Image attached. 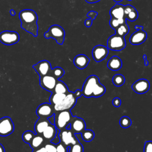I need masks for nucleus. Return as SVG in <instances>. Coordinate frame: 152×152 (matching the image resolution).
Masks as SVG:
<instances>
[{
    "mask_svg": "<svg viewBox=\"0 0 152 152\" xmlns=\"http://www.w3.org/2000/svg\"><path fill=\"white\" fill-rule=\"evenodd\" d=\"M18 16L21 21V27L33 36L37 37L39 27L36 12L33 10L25 9L20 12Z\"/></svg>",
    "mask_w": 152,
    "mask_h": 152,
    "instance_id": "obj_1",
    "label": "nucleus"
},
{
    "mask_svg": "<svg viewBox=\"0 0 152 152\" xmlns=\"http://www.w3.org/2000/svg\"><path fill=\"white\" fill-rule=\"evenodd\" d=\"M105 91L104 86L100 84L99 77L95 75H91L86 80L81 90L82 95L87 98L100 97Z\"/></svg>",
    "mask_w": 152,
    "mask_h": 152,
    "instance_id": "obj_2",
    "label": "nucleus"
},
{
    "mask_svg": "<svg viewBox=\"0 0 152 152\" xmlns=\"http://www.w3.org/2000/svg\"><path fill=\"white\" fill-rule=\"evenodd\" d=\"M82 95L81 90H77L74 93L68 91L64 99L59 104L53 106L55 112L71 110L76 104L77 100Z\"/></svg>",
    "mask_w": 152,
    "mask_h": 152,
    "instance_id": "obj_3",
    "label": "nucleus"
},
{
    "mask_svg": "<svg viewBox=\"0 0 152 152\" xmlns=\"http://www.w3.org/2000/svg\"><path fill=\"white\" fill-rule=\"evenodd\" d=\"M55 125L59 131L65 129L68 124L71 123L72 119V115L70 110H65L55 112Z\"/></svg>",
    "mask_w": 152,
    "mask_h": 152,
    "instance_id": "obj_4",
    "label": "nucleus"
},
{
    "mask_svg": "<svg viewBox=\"0 0 152 152\" xmlns=\"http://www.w3.org/2000/svg\"><path fill=\"white\" fill-rule=\"evenodd\" d=\"M65 32L64 29L60 26L54 24L51 26L48 30L44 33L46 39H53L59 45H62L65 39Z\"/></svg>",
    "mask_w": 152,
    "mask_h": 152,
    "instance_id": "obj_5",
    "label": "nucleus"
},
{
    "mask_svg": "<svg viewBox=\"0 0 152 152\" xmlns=\"http://www.w3.org/2000/svg\"><path fill=\"white\" fill-rule=\"evenodd\" d=\"M126 47V42L122 36L116 34L110 36L107 40V48L112 50L120 51Z\"/></svg>",
    "mask_w": 152,
    "mask_h": 152,
    "instance_id": "obj_6",
    "label": "nucleus"
},
{
    "mask_svg": "<svg viewBox=\"0 0 152 152\" xmlns=\"http://www.w3.org/2000/svg\"><path fill=\"white\" fill-rule=\"evenodd\" d=\"M75 135V134H74L71 129L65 128L61 130L59 132L60 142L67 147L74 145L79 142Z\"/></svg>",
    "mask_w": 152,
    "mask_h": 152,
    "instance_id": "obj_7",
    "label": "nucleus"
},
{
    "mask_svg": "<svg viewBox=\"0 0 152 152\" xmlns=\"http://www.w3.org/2000/svg\"><path fill=\"white\" fill-rule=\"evenodd\" d=\"M20 40V35L14 31L5 30L0 33V42L5 45H12Z\"/></svg>",
    "mask_w": 152,
    "mask_h": 152,
    "instance_id": "obj_8",
    "label": "nucleus"
},
{
    "mask_svg": "<svg viewBox=\"0 0 152 152\" xmlns=\"http://www.w3.org/2000/svg\"><path fill=\"white\" fill-rule=\"evenodd\" d=\"M14 131V125L8 116H4L0 119V136L7 137L11 134Z\"/></svg>",
    "mask_w": 152,
    "mask_h": 152,
    "instance_id": "obj_9",
    "label": "nucleus"
},
{
    "mask_svg": "<svg viewBox=\"0 0 152 152\" xmlns=\"http://www.w3.org/2000/svg\"><path fill=\"white\" fill-rule=\"evenodd\" d=\"M36 113L39 118H48L55 114V110L53 106L50 103H43L37 107Z\"/></svg>",
    "mask_w": 152,
    "mask_h": 152,
    "instance_id": "obj_10",
    "label": "nucleus"
},
{
    "mask_svg": "<svg viewBox=\"0 0 152 152\" xmlns=\"http://www.w3.org/2000/svg\"><path fill=\"white\" fill-rule=\"evenodd\" d=\"M57 80L58 79L55 78L50 74L42 76L40 77V85L42 88L52 93L53 91Z\"/></svg>",
    "mask_w": 152,
    "mask_h": 152,
    "instance_id": "obj_11",
    "label": "nucleus"
},
{
    "mask_svg": "<svg viewBox=\"0 0 152 152\" xmlns=\"http://www.w3.org/2000/svg\"><path fill=\"white\" fill-rule=\"evenodd\" d=\"M109 53V49L101 45L94 46L92 50V56L96 62H100L104 60Z\"/></svg>",
    "mask_w": 152,
    "mask_h": 152,
    "instance_id": "obj_12",
    "label": "nucleus"
},
{
    "mask_svg": "<svg viewBox=\"0 0 152 152\" xmlns=\"http://www.w3.org/2000/svg\"><path fill=\"white\" fill-rule=\"evenodd\" d=\"M33 68L40 77L50 74L52 68L50 63L47 60H42L33 65Z\"/></svg>",
    "mask_w": 152,
    "mask_h": 152,
    "instance_id": "obj_13",
    "label": "nucleus"
},
{
    "mask_svg": "<svg viewBox=\"0 0 152 152\" xmlns=\"http://www.w3.org/2000/svg\"><path fill=\"white\" fill-rule=\"evenodd\" d=\"M150 87L149 81L144 78L138 80L132 85V88L137 94H144L147 93Z\"/></svg>",
    "mask_w": 152,
    "mask_h": 152,
    "instance_id": "obj_14",
    "label": "nucleus"
},
{
    "mask_svg": "<svg viewBox=\"0 0 152 152\" xmlns=\"http://www.w3.org/2000/svg\"><path fill=\"white\" fill-rule=\"evenodd\" d=\"M71 129L74 134H81L86 129V123L83 119L73 116L71 121Z\"/></svg>",
    "mask_w": 152,
    "mask_h": 152,
    "instance_id": "obj_15",
    "label": "nucleus"
},
{
    "mask_svg": "<svg viewBox=\"0 0 152 152\" xmlns=\"http://www.w3.org/2000/svg\"><path fill=\"white\" fill-rule=\"evenodd\" d=\"M147 38V34L146 31L143 30H137L133 33L130 36L129 41L131 44L133 45H138L144 43Z\"/></svg>",
    "mask_w": 152,
    "mask_h": 152,
    "instance_id": "obj_16",
    "label": "nucleus"
},
{
    "mask_svg": "<svg viewBox=\"0 0 152 152\" xmlns=\"http://www.w3.org/2000/svg\"><path fill=\"white\" fill-rule=\"evenodd\" d=\"M90 59L84 54H80L77 55L73 61L75 66L80 69H84L88 64Z\"/></svg>",
    "mask_w": 152,
    "mask_h": 152,
    "instance_id": "obj_17",
    "label": "nucleus"
},
{
    "mask_svg": "<svg viewBox=\"0 0 152 152\" xmlns=\"http://www.w3.org/2000/svg\"><path fill=\"white\" fill-rule=\"evenodd\" d=\"M124 14L126 20L130 21H135L138 17V13L137 10L131 5H125Z\"/></svg>",
    "mask_w": 152,
    "mask_h": 152,
    "instance_id": "obj_18",
    "label": "nucleus"
},
{
    "mask_svg": "<svg viewBox=\"0 0 152 152\" xmlns=\"http://www.w3.org/2000/svg\"><path fill=\"white\" fill-rule=\"evenodd\" d=\"M125 5L116 4L110 10V15L111 18H125L124 14Z\"/></svg>",
    "mask_w": 152,
    "mask_h": 152,
    "instance_id": "obj_19",
    "label": "nucleus"
},
{
    "mask_svg": "<svg viewBox=\"0 0 152 152\" xmlns=\"http://www.w3.org/2000/svg\"><path fill=\"white\" fill-rule=\"evenodd\" d=\"M57 132V128L55 125L53 124H50L43 131L42 134V135L44 138V139L46 141H51L53 138L55 137Z\"/></svg>",
    "mask_w": 152,
    "mask_h": 152,
    "instance_id": "obj_20",
    "label": "nucleus"
},
{
    "mask_svg": "<svg viewBox=\"0 0 152 152\" xmlns=\"http://www.w3.org/2000/svg\"><path fill=\"white\" fill-rule=\"evenodd\" d=\"M48 118H39L34 124L35 133L37 134H42L43 131L50 124Z\"/></svg>",
    "mask_w": 152,
    "mask_h": 152,
    "instance_id": "obj_21",
    "label": "nucleus"
},
{
    "mask_svg": "<svg viewBox=\"0 0 152 152\" xmlns=\"http://www.w3.org/2000/svg\"><path fill=\"white\" fill-rule=\"evenodd\" d=\"M122 66V60L117 56H113L107 62V67L112 71H118Z\"/></svg>",
    "mask_w": 152,
    "mask_h": 152,
    "instance_id": "obj_22",
    "label": "nucleus"
},
{
    "mask_svg": "<svg viewBox=\"0 0 152 152\" xmlns=\"http://www.w3.org/2000/svg\"><path fill=\"white\" fill-rule=\"evenodd\" d=\"M44 141L45 139L41 134H36L32 138L29 145L33 150H34L42 147L44 143Z\"/></svg>",
    "mask_w": 152,
    "mask_h": 152,
    "instance_id": "obj_23",
    "label": "nucleus"
},
{
    "mask_svg": "<svg viewBox=\"0 0 152 152\" xmlns=\"http://www.w3.org/2000/svg\"><path fill=\"white\" fill-rule=\"evenodd\" d=\"M65 96H66V94L56 93L52 92L49 97L50 103L53 106L55 104H58L60 103L64 99Z\"/></svg>",
    "mask_w": 152,
    "mask_h": 152,
    "instance_id": "obj_24",
    "label": "nucleus"
},
{
    "mask_svg": "<svg viewBox=\"0 0 152 152\" xmlns=\"http://www.w3.org/2000/svg\"><path fill=\"white\" fill-rule=\"evenodd\" d=\"M68 91H69L68 89V87L66 85V84L62 81L57 80V81L55 84L53 92L56 93L66 94Z\"/></svg>",
    "mask_w": 152,
    "mask_h": 152,
    "instance_id": "obj_25",
    "label": "nucleus"
},
{
    "mask_svg": "<svg viewBox=\"0 0 152 152\" xmlns=\"http://www.w3.org/2000/svg\"><path fill=\"white\" fill-rule=\"evenodd\" d=\"M115 30V34H116L120 36L124 37L129 33V28L128 25L126 23L121 24V26L118 27Z\"/></svg>",
    "mask_w": 152,
    "mask_h": 152,
    "instance_id": "obj_26",
    "label": "nucleus"
},
{
    "mask_svg": "<svg viewBox=\"0 0 152 152\" xmlns=\"http://www.w3.org/2000/svg\"><path fill=\"white\" fill-rule=\"evenodd\" d=\"M126 23V20L125 18H111L109 21V25L111 28L115 30L118 27Z\"/></svg>",
    "mask_w": 152,
    "mask_h": 152,
    "instance_id": "obj_27",
    "label": "nucleus"
},
{
    "mask_svg": "<svg viewBox=\"0 0 152 152\" xmlns=\"http://www.w3.org/2000/svg\"><path fill=\"white\" fill-rule=\"evenodd\" d=\"M83 140L86 142H90L94 138V133L91 129H84L81 133Z\"/></svg>",
    "mask_w": 152,
    "mask_h": 152,
    "instance_id": "obj_28",
    "label": "nucleus"
},
{
    "mask_svg": "<svg viewBox=\"0 0 152 152\" xmlns=\"http://www.w3.org/2000/svg\"><path fill=\"white\" fill-rule=\"evenodd\" d=\"M125 77L122 74H116L112 78V82L115 86L119 87L125 83Z\"/></svg>",
    "mask_w": 152,
    "mask_h": 152,
    "instance_id": "obj_29",
    "label": "nucleus"
},
{
    "mask_svg": "<svg viewBox=\"0 0 152 152\" xmlns=\"http://www.w3.org/2000/svg\"><path fill=\"white\" fill-rule=\"evenodd\" d=\"M64 74H65L64 70L59 66H56V67L52 69L51 71L50 72V75L53 76L55 78H56L58 80L59 78H61L64 75Z\"/></svg>",
    "mask_w": 152,
    "mask_h": 152,
    "instance_id": "obj_30",
    "label": "nucleus"
},
{
    "mask_svg": "<svg viewBox=\"0 0 152 152\" xmlns=\"http://www.w3.org/2000/svg\"><path fill=\"white\" fill-rule=\"evenodd\" d=\"M35 134L36 133H34L31 131H29V130L26 131L25 132H24V133L22 135V139L24 142L29 144L32 138L35 135Z\"/></svg>",
    "mask_w": 152,
    "mask_h": 152,
    "instance_id": "obj_31",
    "label": "nucleus"
},
{
    "mask_svg": "<svg viewBox=\"0 0 152 152\" xmlns=\"http://www.w3.org/2000/svg\"><path fill=\"white\" fill-rule=\"evenodd\" d=\"M132 124L131 119L126 116H124L121 118L119 120L120 126L123 128H129Z\"/></svg>",
    "mask_w": 152,
    "mask_h": 152,
    "instance_id": "obj_32",
    "label": "nucleus"
},
{
    "mask_svg": "<svg viewBox=\"0 0 152 152\" xmlns=\"http://www.w3.org/2000/svg\"><path fill=\"white\" fill-rule=\"evenodd\" d=\"M84 148L82 144L78 142L77 143L71 145L69 147V152H83Z\"/></svg>",
    "mask_w": 152,
    "mask_h": 152,
    "instance_id": "obj_33",
    "label": "nucleus"
},
{
    "mask_svg": "<svg viewBox=\"0 0 152 152\" xmlns=\"http://www.w3.org/2000/svg\"><path fill=\"white\" fill-rule=\"evenodd\" d=\"M44 147L46 148L47 152H57L56 144L52 143L50 141H49L48 142L45 144Z\"/></svg>",
    "mask_w": 152,
    "mask_h": 152,
    "instance_id": "obj_34",
    "label": "nucleus"
},
{
    "mask_svg": "<svg viewBox=\"0 0 152 152\" xmlns=\"http://www.w3.org/2000/svg\"><path fill=\"white\" fill-rule=\"evenodd\" d=\"M56 151L57 152H68L69 147L66 146L61 142L56 144Z\"/></svg>",
    "mask_w": 152,
    "mask_h": 152,
    "instance_id": "obj_35",
    "label": "nucleus"
},
{
    "mask_svg": "<svg viewBox=\"0 0 152 152\" xmlns=\"http://www.w3.org/2000/svg\"><path fill=\"white\" fill-rule=\"evenodd\" d=\"M144 152H152V141H147L144 146Z\"/></svg>",
    "mask_w": 152,
    "mask_h": 152,
    "instance_id": "obj_36",
    "label": "nucleus"
},
{
    "mask_svg": "<svg viewBox=\"0 0 152 152\" xmlns=\"http://www.w3.org/2000/svg\"><path fill=\"white\" fill-rule=\"evenodd\" d=\"M112 104L116 107H119L121 104V100L119 97H115L112 100Z\"/></svg>",
    "mask_w": 152,
    "mask_h": 152,
    "instance_id": "obj_37",
    "label": "nucleus"
},
{
    "mask_svg": "<svg viewBox=\"0 0 152 152\" xmlns=\"http://www.w3.org/2000/svg\"><path fill=\"white\" fill-rule=\"evenodd\" d=\"M98 13L96 11H89L87 14V16L89 17L93 21L96 18V16L97 15Z\"/></svg>",
    "mask_w": 152,
    "mask_h": 152,
    "instance_id": "obj_38",
    "label": "nucleus"
},
{
    "mask_svg": "<svg viewBox=\"0 0 152 152\" xmlns=\"http://www.w3.org/2000/svg\"><path fill=\"white\" fill-rule=\"evenodd\" d=\"M59 130L57 129V132H56V134L55 135V137L53 138V139L50 141L52 142V143L53 144H58L60 142V139H59Z\"/></svg>",
    "mask_w": 152,
    "mask_h": 152,
    "instance_id": "obj_39",
    "label": "nucleus"
},
{
    "mask_svg": "<svg viewBox=\"0 0 152 152\" xmlns=\"http://www.w3.org/2000/svg\"><path fill=\"white\" fill-rule=\"evenodd\" d=\"M93 23V20L90 18L88 19H86L84 22V24L87 27H90L91 26Z\"/></svg>",
    "mask_w": 152,
    "mask_h": 152,
    "instance_id": "obj_40",
    "label": "nucleus"
},
{
    "mask_svg": "<svg viewBox=\"0 0 152 152\" xmlns=\"http://www.w3.org/2000/svg\"><path fill=\"white\" fill-rule=\"evenodd\" d=\"M31 152H47V151L44 146H42L40 148L33 150Z\"/></svg>",
    "mask_w": 152,
    "mask_h": 152,
    "instance_id": "obj_41",
    "label": "nucleus"
},
{
    "mask_svg": "<svg viewBox=\"0 0 152 152\" xmlns=\"http://www.w3.org/2000/svg\"><path fill=\"white\" fill-rule=\"evenodd\" d=\"M48 119L49 120V122H50L51 124H53V125L55 124V115H53L52 116L49 117V118H48Z\"/></svg>",
    "mask_w": 152,
    "mask_h": 152,
    "instance_id": "obj_42",
    "label": "nucleus"
},
{
    "mask_svg": "<svg viewBox=\"0 0 152 152\" xmlns=\"http://www.w3.org/2000/svg\"><path fill=\"white\" fill-rule=\"evenodd\" d=\"M143 59L144 61V65L145 66H148V61L147 59V55L145 54L143 55Z\"/></svg>",
    "mask_w": 152,
    "mask_h": 152,
    "instance_id": "obj_43",
    "label": "nucleus"
},
{
    "mask_svg": "<svg viewBox=\"0 0 152 152\" xmlns=\"http://www.w3.org/2000/svg\"><path fill=\"white\" fill-rule=\"evenodd\" d=\"M134 28L137 30H143V26H135L134 27Z\"/></svg>",
    "mask_w": 152,
    "mask_h": 152,
    "instance_id": "obj_44",
    "label": "nucleus"
},
{
    "mask_svg": "<svg viewBox=\"0 0 152 152\" xmlns=\"http://www.w3.org/2000/svg\"><path fill=\"white\" fill-rule=\"evenodd\" d=\"M100 1V0H86V1L88 3H96V2H97Z\"/></svg>",
    "mask_w": 152,
    "mask_h": 152,
    "instance_id": "obj_45",
    "label": "nucleus"
},
{
    "mask_svg": "<svg viewBox=\"0 0 152 152\" xmlns=\"http://www.w3.org/2000/svg\"><path fill=\"white\" fill-rule=\"evenodd\" d=\"M0 152H5V148H4V146L1 143H0Z\"/></svg>",
    "mask_w": 152,
    "mask_h": 152,
    "instance_id": "obj_46",
    "label": "nucleus"
},
{
    "mask_svg": "<svg viewBox=\"0 0 152 152\" xmlns=\"http://www.w3.org/2000/svg\"><path fill=\"white\" fill-rule=\"evenodd\" d=\"M10 14H11V15H12V16H14V15H15V11L14 10H11L10 11Z\"/></svg>",
    "mask_w": 152,
    "mask_h": 152,
    "instance_id": "obj_47",
    "label": "nucleus"
},
{
    "mask_svg": "<svg viewBox=\"0 0 152 152\" xmlns=\"http://www.w3.org/2000/svg\"><path fill=\"white\" fill-rule=\"evenodd\" d=\"M115 2H121V1H123V0H113Z\"/></svg>",
    "mask_w": 152,
    "mask_h": 152,
    "instance_id": "obj_48",
    "label": "nucleus"
},
{
    "mask_svg": "<svg viewBox=\"0 0 152 152\" xmlns=\"http://www.w3.org/2000/svg\"><path fill=\"white\" fill-rule=\"evenodd\" d=\"M127 1H132V0H127Z\"/></svg>",
    "mask_w": 152,
    "mask_h": 152,
    "instance_id": "obj_49",
    "label": "nucleus"
}]
</instances>
